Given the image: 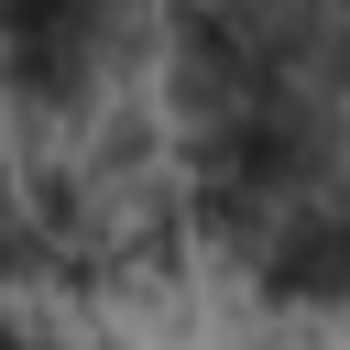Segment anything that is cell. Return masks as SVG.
<instances>
[{
  "instance_id": "cell-1",
  "label": "cell",
  "mask_w": 350,
  "mask_h": 350,
  "mask_svg": "<svg viewBox=\"0 0 350 350\" xmlns=\"http://www.w3.org/2000/svg\"><path fill=\"white\" fill-rule=\"evenodd\" d=\"M241 55L273 77V88H317V98H350V0H219Z\"/></svg>"
},
{
  "instance_id": "cell-2",
  "label": "cell",
  "mask_w": 350,
  "mask_h": 350,
  "mask_svg": "<svg viewBox=\"0 0 350 350\" xmlns=\"http://www.w3.org/2000/svg\"><path fill=\"white\" fill-rule=\"evenodd\" d=\"M252 273H262V295H284V306H350V186L284 208Z\"/></svg>"
},
{
  "instance_id": "cell-3",
  "label": "cell",
  "mask_w": 350,
  "mask_h": 350,
  "mask_svg": "<svg viewBox=\"0 0 350 350\" xmlns=\"http://www.w3.org/2000/svg\"><path fill=\"white\" fill-rule=\"evenodd\" d=\"M0 350H55V328H44L33 306H0Z\"/></svg>"
}]
</instances>
